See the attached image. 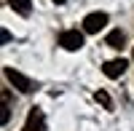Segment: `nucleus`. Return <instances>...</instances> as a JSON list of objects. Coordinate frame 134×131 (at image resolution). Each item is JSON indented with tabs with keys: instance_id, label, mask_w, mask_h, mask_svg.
I'll use <instances>...</instances> for the list:
<instances>
[{
	"instance_id": "obj_3",
	"label": "nucleus",
	"mask_w": 134,
	"mask_h": 131,
	"mask_svg": "<svg viewBox=\"0 0 134 131\" xmlns=\"http://www.w3.org/2000/svg\"><path fill=\"white\" fill-rule=\"evenodd\" d=\"M105 24H107V14H105V11H94V14H88V16L83 19V29L88 32V35L99 32Z\"/></svg>"
},
{
	"instance_id": "obj_2",
	"label": "nucleus",
	"mask_w": 134,
	"mask_h": 131,
	"mask_svg": "<svg viewBox=\"0 0 134 131\" xmlns=\"http://www.w3.org/2000/svg\"><path fill=\"white\" fill-rule=\"evenodd\" d=\"M59 46L64 51H81L83 48V35L78 29H64L62 35H59Z\"/></svg>"
},
{
	"instance_id": "obj_8",
	"label": "nucleus",
	"mask_w": 134,
	"mask_h": 131,
	"mask_svg": "<svg viewBox=\"0 0 134 131\" xmlns=\"http://www.w3.org/2000/svg\"><path fill=\"white\" fill-rule=\"evenodd\" d=\"M94 96H97V102L102 104L105 110H113V102H110V96H107V91H97Z\"/></svg>"
},
{
	"instance_id": "obj_4",
	"label": "nucleus",
	"mask_w": 134,
	"mask_h": 131,
	"mask_svg": "<svg viewBox=\"0 0 134 131\" xmlns=\"http://www.w3.org/2000/svg\"><path fill=\"white\" fill-rule=\"evenodd\" d=\"M24 131H46V115H43L38 107H32V110H30L27 123H24Z\"/></svg>"
},
{
	"instance_id": "obj_11",
	"label": "nucleus",
	"mask_w": 134,
	"mask_h": 131,
	"mask_svg": "<svg viewBox=\"0 0 134 131\" xmlns=\"http://www.w3.org/2000/svg\"><path fill=\"white\" fill-rule=\"evenodd\" d=\"M54 3H57V5H64V3H67V0H54Z\"/></svg>"
},
{
	"instance_id": "obj_1",
	"label": "nucleus",
	"mask_w": 134,
	"mask_h": 131,
	"mask_svg": "<svg viewBox=\"0 0 134 131\" xmlns=\"http://www.w3.org/2000/svg\"><path fill=\"white\" fill-rule=\"evenodd\" d=\"M5 78H8V80H11V86H14V88H19L21 94L35 91V83H32L24 72H19V70H14V67H5Z\"/></svg>"
},
{
	"instance_id": "obj_7",
	"label": "nucleus",
	"mask_w": 134,
	"mask_h": 131,
	"mask_svg": "<svg viewBox=\"0 0 134 131\" xmlns=\"http://www.w3.org/2000/svg\"><path fill=\"white\" fill-rule=\"evenodd\" d=\"M5 3L16 11V14H21V16H30V11H32V3L30 0H5Z\"/></svg>"
},
{
	"instance_id": "obj_6",
	"label": "nucleus",
	"mask_w": 134,
	"mask_h": 131,
	"mask_svg": "<svg viewBox=\"0 0 134 131\" xmlns=\"http://www.w3.org/2000/svg\"><path fill=\"white\" fill-rule=\"evenodd\" d=\"M124 43H126V35H124V29H113V32H107V46L110 48H124Z\"/></svg>"
},
{
	"instance_id": "obj_10",
	"label": "nucleus",
	"mask_w": 134,
	"mask_h": 131,
	"mask_svg": "<svg viewBox=\"0 0 134 131\" xmlns=\"http://www.w3.org/2000/svg\"><path fill=\"white\" fill-rule=\"evenodd\" d=\"M0 38H3V43H8V40H11V32H8V29H3V32H0Z\"/></svg>"
},
{
	"instance_id": "obj_5",
	"label": "nucleus",
	"mask_w": 134,
	"mask_h": 131,
	"mask_svg": "<svg viewBox=\"0 0 134 131\" xmlns=\"http://www.w3.org/2000/svg\"><path fill=\"white\" fill-rule=\"evenodd\" d=\"M126 59H110V62H105V67H102V72L107 75V78H121V75L126 72Z\"/></svg>"
},
{
	"instance_id": "obj_9",
	"label": "nucleus",
	"mask_w": 134,
	"mask_h": 131,
	"mask_svg": "<svg viewBox=\"0 0 134 131\" xmlns=\"http://www.w3.org/2000/svg\"><path fill=\"white\" fill-rule=\"evenodd\" d=\"M0 123H8V102L3 104V112H0Z\"/></svg>"
}]
</instances>
